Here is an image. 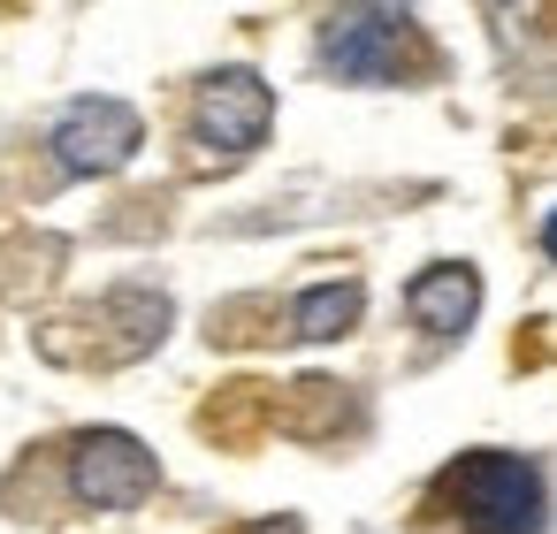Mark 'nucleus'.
Wrapping results in <instances>:
<instances>
[{
  "label": "nucleus",
  "mask_w": 557,
  "mask_h": 534,
  "mask_svg": "<svg viewBox=\"0 0 557 534\" xmlns=\"http://www.w3.org/2000/svg\"><path fill=\"white\" fill-rule=\"evenodd\" d=\"M443 504L473 534H542V473L511 450H466L443 473Z\"/></svg>",
  "instance_id": "nucleus-1"
},
{
  "label": "nucleus",
  "mask_w": 557,
  "mask_h": 534,
  "mask_svg": "<svg viewBox=\"0 0 557 534\" xmlns=\"http://www.w3.org/2000/svg\"><path fill=\"white\" fill-rule=\"evenodd\" d=\"M70 488H77V504H92V511H131V504L153 488V450H146L138 435H123V427H92V435H77Z\"/></svg>",
  "instance_id": "nucleus-4"
},
{
  "label": "nucleus",
  "mask_w": 557,
  "mask_h": 534,
  "mask_svg": "<svg viewBox=\"0 0 557 534\" xmlns=\"http://www.w3.org/2000/svg\"><path fill=\"white\" fill-rule=\"evenodd\" d=\"M542 245H549V260H557V214H549V222H542Z\"/></svg>",
  "instance_id": "nucleus-8"
},
{
  "label": "nucleus",
  "mask_w": 557,
  "mask_h": 534,
  "mask_svg": "<svg viewBox=\"0 0 557 534\" xmlns=\"http://www.w3.org/2000/svg\"><path fill=\"white\" fill-rule=\"evenodd\" d=\"M268 123H275V100H268V85H260L252 70H214V77L199 85L191 131H199L207 153L237 161V153H252V146L268 138Z\"/></svg>",
  "instance_id": "nucleus-3"
},
{
  "label": "nucleus",
  "mask_w": 557,
  "mask_h": 534,
  "mask_svg": "<svg viewBox=\"0 0 557 534\" xmlns=\"http://www.w3.org/2000/svg\"><path fill=\"white\" fill-rule=\"evenodd\" d=\"M321 62L351 85H389L420 62V32L397 0H351L344 16H329L321 32Z\"/></svg>",
  "instance_id": "nucleus-2"
},
{
  "label": "nucleus",
  "mask_w": 557,
  "mask_h": 534,
  "mask_svg": "<svg viewBox=\"0 0 557 534\" xmlns=\"http://www.w3.org/2000/svg\"><path fill=\"white\" fill-rule=\"evenodd\" d=\"M405 313H412L428 336H466V328H473V313H481V275H473V268H458V260H443V268L412 275Z\"/></svg>",
  "instance_id": "nucleus-6"
},
{
  "label": "nucleus",
  "mask_w": 557,
  "mask_h": 534,
  "mask_svg": "<svg viewBox=\"0 0 557 534\" xmlns=\"http://www.w3.org/2000/svg\"><path fill=\"white\" fill-rule=\"evenodd\" d=\"M138 108H123V100H108V92H92V100H77L62 123H54V161L70 169V176H108V169H123L131 153H138Z\"/></svg>",
  "instance_id": "nucleus-5"
},
{
  "label": "nucleus",
  "mask_w": 557,
  "mask_h": 534,
  "mask_svg": "<svg viewBox=\"0 0 557 534\" xmlns=\"http://www.w3.org/2000/svg\"><path fill=\"white\" fill-rule=\"evenodd\" d=\"M359 306H367V290L359 283H321V290H306L298 298V336H344V328H359Z\"/></svg>",
  "instance_id": "nucleus-7"
},
{
  "label": "nucleus",
  "mask_w": 557,
  "mask_h": 534,
  "mask_svg": "<svg viewBox=\"0 0 557 534\" xmlns=\"http://www.w3.org/2000/svg\"><path fill=\"white\" fill-rule=\"evenodd\" d=\"M268 534H298V519H283V526H268Z\"/></svg>",
  "instance_id": "nucleus-9"
}]
</instances>
